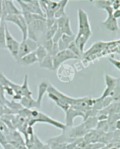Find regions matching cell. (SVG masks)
I'll return each instance as SVG.
<instances>
[{
	"label": "cell",
	"instance_id": "cell-25",
	"mask_svg": "<svg viewBox=\"0 0 120 149\" xmlns=\"http://www.w3.org/2000/svg\"><path fill=\"white\" fill-rule=\"evenodd\" d=\"M41 149H51V148L50 146L49 145V144H46V145L44 144Z\"/></svg>",
	"mask_w": 120,
	"mask_h": 149
},
{
	"label": "cell",
	"instance_id": "cell-11",
	"mask_svg": "<svg viewBox=\"0 0 120 149\" xmlns=\"http://www.w3.org/2000/svg\"><path fill=\"white\" fill-rule=\"evenodd\" d=\"M38 45L39 44L37 42L29 38H27L25 40H22V42H20L16 61H18L22 57L34 52L37 49Z\"/></svg>",
	"mask_w": 120,
	"mask_h": 149
},
{
	"label": "cell",
	"instance_id": "cell-10",
	"mask_svg": "<svg viewBox=\"0 0 120 149\" xmlns=\"http://www.w3.org/2000/svg\"><path fill=\"white\" fill-rule=\"evenodd\" d=\"M41 8L46 19H55L54 15L60 6V1L43 0L39 1Z\"/></svg>",
	"mask_w": 120,
	"mask_h": 149
},
{
	"label": "cell",
	"instance_id": "cell-1",
	"mask_svg": "<svg viewBox=\"0 0 120 149\" xmlns=\"http://www.w3.org/2000/svg\"><path fill=\"white\" fill-rule=\"evenodd\" d=\"M78 31L76 35L75 42L82 54L84 52V48L87 42L93 35L88 15L83 9L77 10Z\"/></svg>",
	"mask_w": 120,
	"mask_h": 149
},
{
	"label": "cell",
	"instance_id": "cell-7",
	"mask_svg": "<svg viewBox=\"0 0 120 149\" xmlns=\"http://www.w3.org/2000/svg\"><path fill=\"white\" fill-rule=\"evenodd\" d=\"M76 74L74 67L67 64H62L56 69V76L62 83H70L73 81Z\"/></svg>",
	"mask_w": 120,
	"mask_h": 149
},
{
	"label": "cell",
	"instance_id": "cell-21",
	"mask_svg": "<svg viewBox=\"0 0 120 149\" xmlns=\"http://www.w3.org/2000/svg\"><path fill=\"white\" fill-rule=\"evenodd\" d=\"M108 61L112 65H114L118 70L120 71V60L112 57H110L109 58Z\"/></svg>",
	"mask_w": 120,
	"mask_h": 149
},
{
	"label": "cell",
	"instance_id": "cell-13",
	"mask_svg": "<svg viewBox=\"0 0 120 149\" xmlns=\"http://www.w3.org/2000/svg\"><path fill=\"white\" fill-rule=\"evenodd\" d=\"M3 8V7H2ZM7 13L5 11L3 8L2 18L1 22H0V49H6L5 47V27L6 22L5 18L7 16Z\"/></svg>",
	"mask_w": 120,
	"mask_h": 149
},
{
	"label": "cell",
	"instance_id": "cell-22",
	"mask_svg": "<svg viewBox=\"0 0 120 149\" xmlns=\"http://www.w3.org/2000/svg\"><path fill=\"white\" fill-rule=\"evenodd\" d=\"M75 70V71H80L82 70H83L84 68L83 67V65L82 64L81 61L77 62V63H76L73 66Z\"/></svg>",
	"mask_w": 120,
	"mask_h": 149
},
{
	"label": "cell",
	"instance_id": "cell-23",
	"mask_svg": "<svg viewBox=\"0 0 120 149\" xmlns=\"http://www.w3.org/2000/svg\"><path fill=\"white\" fill-rule=\"evenodd\" d=\"M115 128L117 130H120V119L117 120L115 122Z\"/></svg>",
	"mask_w": 120,
	"mask_h": 149
},
{
	"label": "cell",
	"instance_id": "cell-14",
	"mask_svg": "<svg viewBox=\"0 0 120 149\" xmlns=\"http://www.w3.org/2000/svg\"><path fill=\"white\" fill-rule=\"evenodd\" d=\"M76 35L73 36H67V35H63L59 40L58 42V45L59 51L64 50L68 48L69 44L72 42L75 41Z\"/></svg>",
	"mask_w": 120,
	"mask_h": 149
},
{
	"label": "cell",
	"instance_id": "cell-17",
	"mask_svg": "<svg viewBox=\"0 0 120 149\" xmlns=\"http://www.w3.org/2000/svg\"><path fill=\"white\" fill-rule=\"evenodd\" d=\"M53 59V57L49 55H47V56L40 63H39V65L41 68L49 70H54Z\"/></svg>",
	"mask_w": 120,
	"mask_h": 149
},
{
	"label": "cell",
	"instance_id": "cell-6",
	"mask_svg": "<svg viewBox=\"0 0 120 149\" xmlns=\"http://www.w3.org/2000/svg\"><path fill=\"white\" fill-rule=\"evenodd\" d=\"M5 22L14 23L19 29L22 35V40L28 38V24L22 13L7 15L5 18Z\"/></svg>",
	"mask_w": 120,
	"mask_h": 149
},
{
	"label": "cell",
	"instance_id": "cell-24",
	"mask_svg": "<svg viewBox=\"0 0 120 149\" xmlns=\"http://www.w3.org/2000/svg\"><path fill=\"white\" fill-rule=\"evenodd\" d=\"M2 13H3V8H2V1H0V22H1L2 18Z\"/></svg>",
	"mask_w": 120,
	"mask_h": 149
},
{
	"label": "cell",
	"instance_id": "cell-9",
	"mask_svg": "<svg viewBox=\"0 0 120 149\" xmlns=\"http://www.w3.org/2000/svg\"><path fill=\"white\" fill-rule=\"evenodd\" d=\"M20 42L18 41L11 34L7 24L5 27V47L6 49L10 52L12 57L17 61L18 54Z\"/></svg>",
	"mask_w": 120,
	"mask_h": 149
},
{
	"label": "cell",
	"instance_id": "cell-15",
	"mask_svg": "<svg viewBox=\"0 0 120 149\" xmlns=\"http://www.w3.org/2000/svg\"><path fill=\"white\" fill-rule=\"evenodd\" d=\"M17 62L22 65H31L38 63V60L34 52L22 57Z\"/></svg>",
	"mask_w": 120,
	"mask_h": 149
},
{
	"label": "cell",
	"instance_id": "cell-18",
	"mask_svg": "<svg viewBox=\"0 0 120 149\" xmlns=\"http://www.w3.org/2000/svg\"><path fill=\"white\" fill-rule=\"evenodd\" d=\"M68 3H69V1H67V0L60 1V6L58 8L57 11L56 12L54 15V18L55 19H58L62 17H63L67 15L65 12V8L67 5L68 4Z\"/></svg>",
	"mask_w": 120,
	"mask_h": 149
},
{
	"label": "cell",
	"instance_id": "cell-8",
	"mask_svg": "<svg viewBox=\"0 0 120 149\" xmlns=\"http://www.w3.org/2000/svg\"><path fill=\"white\" fill-rule=\"evenodd\" d=\"M16 2L21 7V13H28L31 14H36L45 17L44 13L41 8L39 1H22V0H17Z\"/></svg>",
	"mask_w": 120,
	"mask_h": 149
},
{
	"label": "cell",
	"instance_id": "cell-3",
	"mask_svg": "<svg viewBox=\"0 0 120 149\" xmlns=\"http://www.w3.org/2000/svg\"><path fill=\"white\" fill-rule=\"evenodd\" d=\"M46 31L47 25L45 17L35 19L28 24V38L40 45L45 41Z\"/></svg>",
	"mask_w": 120,
	"mask_h": 149
},
{
	"label": "cell",
	"instance_id": "cell-20",
	"mask_svg": "<svg viewBox=\"0 0 120 149\" xmlns=\"http://www.w3.org/2000/svg\"><path fill=\"white\" fill-rule=\"evenodd\" d=\"M68 49H69L70 51H71L73 54H75L77 57H78L79 58V59H81L82 57V53H81L80 50L79 49V48H78V47L77 46V45L76 44L75 41H72L69 45V47L67 48Z\"/></svg>",
	"mask_w": 120,
	"mask_h": 149
},
{
	"label": "cell",
	"instance_id": "cell-16",
	"mask_svg": "<svg viewBox=\"0 0 120 149\" xmlns=\"http://www.w3.org/2000/svg\"><path fill=\"white\" fill-rule=\"evenodd\" d=\"M2 7L7 15L19 14L21 13V10L16 8L12 1H2Z\"/></svg>",
	"mask_w": 120,
	"mask_h": 149
},
{
	"label": "cell",
	"instance_id": "cell-2",
	"mask_svg": "<svg viewBox=\"0 0 120 149\" xmlns=\"http://www.w3.org/2000/svg\"><path fill=\"white\" fill-rule=\"evenodd\" d=\"M17 114L25 117L27 119L29 126L32 127L35 123L40 122L49 124V125L60 129L62 130H64L66 127L65 124L55 120L45 113L36 110L23 109Z\"/></svg>",
	"mask_w": 120,
	"mask_h": 149
},
{
	"label": "cell",
	"instance_id": "cell-4",
	"mask_svg": "<svg viewBox=\"0 0 120 149\" xmlns=\"http://www.w3.org/2000/svg\"><path fill=\"white\" fill-rule=\"evenodd\" d=\"M97 8L102 9L107 12V17L101 24L109 31L111 32H117L119 27L118 19H115L113 15V9L111 7V1H95Z\"/></svg>",
	"mask_w": 120,
	"mask_h": 149
},
{
	"label": "cell",
	"instance_id": "cell-5",
	"mask_svg": "<svg viewBox=\"0 0 120 149\" xmlns=\"http://www.w3.org/2000/svg\"><path fill=\"white\" fill-rule=\"evenodd\" d=\"M57 23L58 29L52 39L54 43H58V41L63 35H74L70 26V19L67 15L57 19Z\"/></svg>",
	"mask_w": 120,
	"mask_h": 149
},
{
	"label": "cell",
	"instance_id": "cell-19",
	"mask_svg": "<svg viewBox=\"0 0 120 149\" xmlns=\"http://www.w3.org/2000/svg\"><path fill=\"white\" fill-rule=\"evenodd\" d=\"M37 58L38 60V63H40L47 55V52L46 48L42 45H39L37 49L35 51Z\"/></svg>",
	"mask_w": 120,
	"mask_h": 149
},
{
	"label": "cell",
	"instance_id": "cell-12",
	"mask_svg": "<svg viewBox=\"0 0 120 149\" xmlns=\"http://www.w3.org/2000/svg\"><path fill=\"white\" fill-rule=\"evenodd\" d=\"M77 59H79V58L68 49L59 51L53 57V68L54 70H56L61 64H64L66 61Z\"/></svg>",
	"mask_w": 120,
	"mask_h": 149
}]
</instances>
